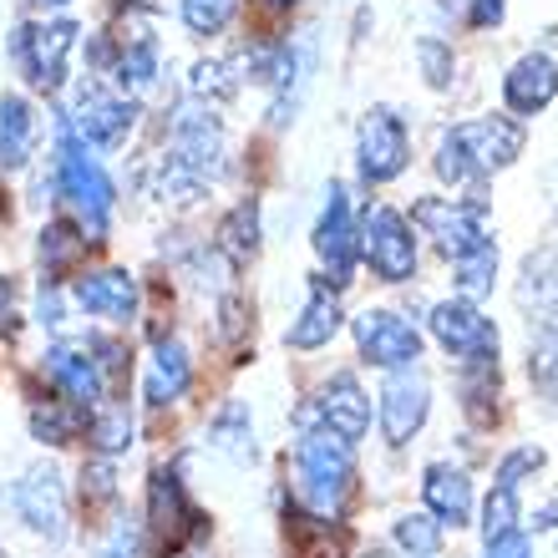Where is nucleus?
Here are the masks:
<instances>
[{
  "instance_id": "423d86ee",
  "label": "nucleus",
  "mask_w": 558,
  "mask_h": 558,
  "mask_svg": "<svg viewBox=\"0 0 558 558\" xmlns=\"http://www.w3.org/2000/svg\"><path fill=\"white\" fill-rule=\"evenodd\" d=\"M0 502H11V513L26 523L36 538L46 544H61L66 538V487H61L57 468H31L21 483H11L0 493Z\"/></svg>"
},
{
  "instance_id": "f257e3e1",
  "label": "nucleus",
  "mask_w": 558,
  "mask_h": 558,
  "mask_svg": "<svg viewBox=\"0 0 558 558\" xmlns=\"http://www.w3.org/2000/svg\"><path fill=\"white\" fill-rule=\"evenodd\" d=\"M518 153H523V128L513 118H472V122H457L452 133L441 137L437 173L452 189H472V183L502 173Z\"/></svg>"
},
{
  "instance_id": "a211bd4d",
  "label": "nucleus",
  "mask_w": 558,
  "mask_h": 558,
  "mask_svg": "<svg viewBox=\"0 0 558 558\" xmlns=\"http://www.w3.org/2000/svg\"><path fill=\"white\" fill-rule=\"evenodd\" d=\"M518 305L529 310L538 336L558 340V244L523 259V284H518Z\"/></svg>"
},
{
  "instance_id": "a19ab883",
  "label": "nucleus",
  "mask_w": 558,
  "mask_h": 558,
  "mask_svg": "<svg viewBox=\"0 0 558 558\" xmlns=\"http://www.w3.org/2000/svg\"><path fill=\"white\" fill-rule=\"evenodd\" d=\"M97 558H143V533H137L133 518H122L118 529H112V538L102 544Z\"/></svg>"
},
{
  "instance_id": "5701e85b",
  "label": "nucleus",
  "mask_w": 558,
  "mask_h": 558,
  "mask_svg": "<svg viewBox=\"0 0 558 558\" xmlns=\"http://www.w3.org/2000/svg\"><path fill=\"white\" fill-rule=\"evenodd\" d=\"M189 386H193V361L189 351L178 345L173 336L158 340V355H153V371H147V407H173V401L189 397Z\"/></svg>"
},
{
  "instance_id": "72a5a7b5",
  "label": "nucleus",
  "mask_w": 558,
  "mask_h": 558,
  "mask_svg": "<svg viewBox=\"0 0 558 558\" xmlns=\"http://www.w3.org/2000/svg\"><path fill=\"white\" fill-rule=\"evenodd\" d=\"M234 11L239 0H183V26L193 36H219V31H229Z\"/></svg>"
},
{
  "instance_id": "4be33fe9",
  "label": "nucleus",
  "mask_w": 558,
  "mask_h": 558,
  "mask_svg": "<svg viewBox=\"0 0 558 558\" xmlns=\"http://www.w3.org/2000/svg\"><path fill=\"white\" fill-rule=\"evenodd\" d=\"M340 330V300L336 290H330V279H315L310 284V305L300 310V320L290 325V345L294 351H320V345H330V336Z\"/></svg>"
},
{
  "instance_id": "1a4fd4ad",
  "label": "nucleus",
  "mask_w": 558,
  "mask_h": 558,
  "mask_svg": "<svg viewBox=\"0 0 558 558\" xmlns=\"http://www.w3.org/2000/svg\"><path fill=\"white\" fill-rule=\"evenodd\" d=\"M147 529H153V548L158 554H178L189 538L204 533V518L193 513V502L173 468H158L153 483H147Z\"/></svg>"
},
{
  "instance_id": "dca6fc26",
  "label": "nucleus",
  "mask_w": 558,
  "mask_h": 558,
  "mask_svg": "<svg viewBox=\"0 0 558 558\" xmlns=\"http://www.w3.org/2000/svg\"><path fill=\"white\" fill-rule=\"evenodd\" d=\"M315 254L325 259L330 269V284H351V269L361 259V234H355V219H351V198L340 183H330L325 193V208H320V223H315Z\"/></svg>"
},
{
  "instance_id": "c756f323",
  "label": "nucleus",
  "mask_w": 558,
  "mask_h": 558,
  "mask_svg": "<svg viewBox=\"0 0 558 558\" xmlns=\"http://www.w3.org/2000/svg\"><path fill=\"white\" fill-rule=\"evenodd\" d=\"M76 432H82V412H66V407H57V401H46V407H31V437L46 441V447H66V441H76Z\"/></svg>"
},
{
  "instance_id": "f704fd0d",
  "label": "nucleus",
  "mask_w": 558,
  "mask_h": 558,
  "mask_svg": "<svg viewBox=\"0 0 558 558\" xmlns=\"http://www.w3.org/2000/svg\"><path fill=\"white\" fill-rule=\"evenodd\" d=\"M508 533H518V487H493V498L483 508V538L498 544Z\"/></svg>"
},
{
  "instance_id": "f03ea898",
  "label": "nucleus",
  "mask_w": 558,
  "mask_h": 558,
  "mask_svg": "<svg viewBox=\"0 0 558 558\" xmlns=\"http://www.w3.org/2000/svg\"><path fill=\"white\" fill-rule=\"evenodd\" d=\"M51 178H57V193L76 208V229L87 234V244H102L107 219H112V204H118V189L107 168L87 153V143L61 122V143H57V162H51Z\"/></svg>"
},
{
  "instance_id": "4468645a",
  "label": "nucleus",
  "mask_w": 558,
  "mask_h": 558,
  "mask_svg": "<svg viewBox=\"0 0 558 558\" xmlns=\"http://www.w3.org/2000/svg\"><path fill=\"white\" fill-rule=\"evenodd\" d=\"M300 422H325V432L340 441H361L371 432V397L361 391V381H355L351 371H340V376H330L325 381V391L310 407H300Z\"/></svg>"
},
{
  "instance_id": "b1692460",
  "label": "nucleus",
  "mask_w": 558,
  "mask_h": 558,
  "mask_svg": "<svg viewBox=\"0 0 558 558\" xmlns=\"http://www.w3.org/2000/svg\"><path fill=\"white\" fill-rule=\"evenodd\" d=\"M36 153V112L26 97H0V168H26Z\"/></svg>"
},
{
  "instance_id": "ddd939ff",
  "label": "nucleus",
  "mask_w": 558,
  "mask_h": 558,
  "mask_svg": "<svg viewBox=\"0 0 558 558\" xmlns=\"http://www.w3.org/2000/svg\"><path fill=\"white\" fill-rule=\"evenodd\" d=\"M355 345H361L371 366L381 371H401L422 361V330L412 320L391 315V310H361L355 315Z\"/></svg>"
},
{
  "instance_id": "bb28decb",
  "label": "nucleus",
  "mask_w": 558,
  "mask_h": 558,
  "mask_svg": "<svg viewBox=\"0 0 558 558\" xmlns=\"http://www.w3.org/2000/svg\"><path fill=\"white\" fill-rule=\"evenodd\" d=\"M219 250L229 254L234 265H244V259L259 254V204H254V198H244V204L219 223Z\"/></svg>"
},
{
  "instance_id": "37998d69",
  "label": "nucleus",
  "mask_w": 558,
  "mask_h": 558,
  "mask_svg": "<svg viewBox=\"0 0 558 558\" xmlns=\"http://www.w3.org/2000/svg\"><path fill=\"white\" fill-rule=\"evenodd\" d=\"M487 558H533V548H529L523 533H508V538H498V544H487Z\"/></svg>"
},
{
  "instance_id": "aec40b11",
  "label": "nucleus",
  "mask_w": 558,
  "mask_h": 558,
  "mask_svg": "<svg viewBox=\"0 0 558 558\" xmlns=\"http://www.w3.org/2000/svg\"><path fill=\"white\" fill-rule=\"evenodd\" d=\"M502 97H508V107H513V112H523V118L544 112V107L558 97V61L544 57V51L518 57L513 72L502 76Z\"/></svg>"
},
{
  "instance_id": "412c9836",
  "label": "nucleus",
  "mask_w": 558,
  "mask_h": 558,
  "mask_svg": "<svg viewBox=\"0 0 558 558\" xmlns=\"http://www.w3.org/2000/svg\"><path fill=\"white\" fill-rule=\"evenodd\" d=\"M422 498H426V513L437 518L441 529H462L472 518V483L462 468H426V483H422Z\"/></svg>"
},
{
  "instance_id": "6ab92c4d",
  "label": "nucleus",
  "mask_w": 558,
  "mask_h": 558,
  "mask_svg": "<svg viewBox=\"0 0 558 558\" xmlns=\"http://www.w3.org/2000/svg\"><path fill=\"white\" fill-rule=\"evenodd\" d=\"M76 305L97 315V320L128 325L137 315V279L128 269H97V275L76 279Z\"/></svg>"
},
{
  "instance_id": "4c0bfd02",
  "label": "nucleus",
  "mask_w": 558,
  "mask_h": 558,
  "mask_svg": "<svg viewBox=\"0 0 558 558\" xmlns=\"http://www.w3.org/2000/svg\"><path fill=\"white\" fill-rule=\"evenodd\" d=\"M416 57H422V72H426V82L432 87H452V46H441L437 36H422L416 41Z\"/></svg>"
},
{
  "instance_id": "9d476101",
  "label": "nucleus",
  "mask_w": 558,
  "mask_h": 558,
  "mask_svg": "<svg viewBox=\"0 0 558 558\" xmlns=\"http://www.w3.org/2000/svg\"><path fill=\"white\" fill-rule=\"evenodd\" d=\"M412 219L426 229V239H437V250L447 254V259H462V254L493 244L477 198H472V204H462V198H422Z\"/></svg>"
},
{
  "instance_id": "c85d7f7f",
  "label": "nucleus",
  "mask_w": 558,
  "mask_h": 558,
  "mask_svg": "<svg viewBox=\"0 0 558 558\" xmlns=\"http://www.w3.org/2000/svg\"><path fill=\"white\" fill-rule=\"evenodd\" d=\"M87 437L97 447V457H122L133 447V416H128V407H102V412L92 416Z\"/></svg>"
},
{
  "instance_id": "79ce46f5",
  "label": "nucleus",
  "mask_w": 558,
  "mask_h": 558,
  "mask_svg": "<svg viewBox=\"0 0 558 558\" xmlns=\"http://www.w3.org/2000/svg\"><path fill=\"white\" fill-rule=\"evenodd\" d=\"M502 11H508V0H472V11H468V21L472 26H498L502 21Z\"/></svg>"
},
{
  "instance_id": "ea45409f",
  "label": "nucleus",
  "mask_w": 558,
  "mask_h": 558,
  "mask_svg": "<svg viewBox=\"0 0 558 558\" xmlns=\"http://www.w3.org/2000/svg\"><path fill=\"white\" fill-rule=\"evenodd\" d=\"M538 468H544V452H538V447H518V452H508L498 462V487H518L529 472H538Z\"/></svg>"
},
{
  "instance_id": "a18cd8bd",
  "label": "nucleus",
  "mask_w": 558,
  "mask_h": 558,
  "mask_svg": "<svg viewBox=\"0 0 558 558\" xmlns=\"http://www.w3.org/2000/svg\"><path fill=\"white\" fill-rule=\"evenodd\" d=\"M11 300H15V284L0 279V320H11Z\"/></svg>"
},
{
  "instance_id": "2f4dec72",
  "label": "nucleus",
  "mask_w": 558,
  "mask_h": 558,
  "mask_svg": "<svg viewBox=\"0 0 558 558\" xmlns=\"http://www.w3.org/2000/svg\"><path fill=\"white\" fill-rule=\"evenodd\" d=\"M452 265H457V284H462V294L477 300V294H487L493 290V279H498V250L483 244V250L462 254V259H452Z\"/></svg>"
},
{
  "instance_id": "0eeeda50",
  "label": "nucleus",
  "mask_w": 558,
  "mask_h": 558,
  "mask_svg": "<svg viewBox=\"0 0 558 558\" xmlns=\"http://www.w3.org/2000/svg\"><path fill=\"white\" fill-rule=\"evenodd\" d=\"M355 234H361V259H366L386 284H401V279L416 275V239L397 208H386V204L366 208V219H361Z\"/></svg>"
},
{
  "instance_id": "c9c22d12",
  "label": "nucleus",
  "mask_w": 558,
  "mask_h": 558,
  "mask_svg": "<svg viewBox=\"0 0 558 558\" xmlns=\"http://www.w3.org/2000/svg\"><path fill=\"white\" fill-rule=\"evenodd\" d=\"M529 376H533V386H538V397L558 412V340L554 336H538V345H533V355H529Z\"/></svg>"
},
{
  "instance_id": "c03bdc74",
  "label": "nucleus",
  "mask_w": 558,
  "mask_h": 558,
  "mask_svg": "<svg viewBox=\"0 0 558 558\" xmlns=\"http://www.w3.org/2000/svg\"><path fill=\"white\" fill-rule=\"evenodd\" d=\"M36 315H41V325H51V330H57V325H61V300H57V290H41V310H36Z\"/></svg>"
},
{
  "instance_id": "20e7f679",
  "label": "nucleus",
  "mask_w": 558,
  "mask_h": 558,
  "mask_svg": "<svg viewBox=\"0 0 558 558\" xmlns=\"http://www.w3.org/2000/svg\"><path fill=\"white\" fill-rule=\"evenodd\" d=\"M76 46V21H21L11 36V61L36 92H57L66 82V61Z\"/></svg>"
},
{
  "instance_id": "a878e982",
  "label": "nucleus",
  "mask_w": 558,
  "mask_h": 558,
  "mask_svg": "<svg viewBox=\"0 0 558 558\" xmlns=\"http://www.w3.org/2000/svg\"><path fill=\"white\" fill-rule=\"evenodd\" d=\"M208 447L219 457H229V462H254V416L244 401H223V412L214 416V426H208Z\"/></svg>"
},
{
  "instance_id": "09e8293b",
  "label": "nucleus",
  "mask_w": 558,
  "mask_h": 558,
  "mask_svg": "<svg viewBox=\"0 0 558 558\" xmlns=\"http://www.w3.org/2000/svg\"><path fill=\"white\" fill-rule=\"evenodd\" d=\"M0 558H5V554H0Z\"/></svg>"
},
{
  "instance_id": "9b49d317",
  "label": "nucleus",
  "mask_w": 558,
  "mask_h": 558,
  "mask_svg": "<svg viewBox=\"0 0 558 558\" xmlns=\"http://www.w3.org/2000/svg\"><path fill=\"white\" fill-rule=\"evenodd\" d=\"M355 162H361L366 183H391V178L407 173L412 143H407V128H401V118L391 107H371L366 112L361 137H355Z\"/></svg>"
},
{
  "instance_id": "49530a36",
  "label": "nucleus",
  "mask_w": 558,
  "mask_h": 558,
  "mask_svg": "<svg viewBox=\"0 0 558 558\" xmlns=\"http://www.w3.org/2000/svg\"><path fill=\"white\" fill-rule=\"evenodd\" d=\"M265 5H294V0H265Z\"/></svg>"
},
{
  "instance_id": "2eb2a0df",
  "label": "nucleus",
  "mask_w": 558,
  "mask_h": 558,
  "mask_svg": "<svg viewBox=\"0 0 558 558\" xmlns=\"http://www.w3.org/2000/svg\"><path fill=\"white\" fill-rule=\"evenodd\" d=\"M41 371L51 376V386L72 401L76 412H97V407H102L107 381H102V366L92 361L87 340H57V345L41 355Z\"/></svg>"
},
{
  "instance_id": "58836bf2",
  "label": "nucleus",
  "mask_w": 558,
  "mask_h": 558,
  "mask_svg": "<svg viewBox=\"0 0 558 558\" xmlns=\"http://www.w3.org/2000/svg\"><path fill=\"white\" fill-rule=\"evenodd\" d=\"M82 498L87 502H107L118 498V477H112V457H97L82 468Z\"/></svg>"
},
{
  "instance_id": "39448f33",
  "label": "nucleus",
  "mask_w": 558,
  "mask_h": 558,
  "mask_svg": "<svg viewBox=\"0 0 558 558\" xmlns=\"http://www.w3.org/2000/svg\"><path fill=\"white\" fill-rule=\"evenodd\" d=\"M137 122V102L122 97V92H107L97 76H87L82 87L72 92V112H66V128H72L82 143L92 147H122Z\"/></svg>"
},
{
  "instance_id": "7ed1b4c3",
  "label": "nucleus",
  "mask_w": 558,
  "mask_h": 558,
  "mask_svg": "<svg viewBox=\"0 0 558 558\" xmlns=\"http://www.w3.org/2000/svg\"><path fill=\"white\" fill-rule=\"evenodd\" d=\"M294 477H300V498L310 502V513L330 518L355 483L351 441L330 437V432H310V437L294 447Z\"/></svg>"
},
{
  "instance_id": "de8ad7c7",
  "label": "nucleus",
  "mask_w": 558,
  "mask_h": 558,
  "mask_svg": "<svg viewBox=\"0 0 558 558\" xmlns=\"http://www.w3.org/2000/svg\"><path fill=\"white\" fill-rule=\"evenodd\" d=\"M46 5H72V0H46Z\"/></svg>"
},
{
  "instance_id": "473e14b6",
  "label": "nucleus",
  "mask_w": 558,
  "mask_h": 558,
  "mask_svg": "<svg viewBox=\"0 0 558 558\" xmlns=\"http://www.w3.org/2000/svg\"><path fill=\"white\" fill-rule=\"evenodd\" d=\"M204 178L193 173V168H183V162L168 153V158L158 162V198H168V204H193V198H204Z\"/></svg>"
},
{
  "instance_id": "6e6552de",
  "label": "nucleus",
  "mask_w": 558,
  "mask_h": 558,
  "mask_svg": "<svg viewBox=\"0 0 558 558\" xmlns=\"http://www.w3.org/2000/svg\"><path fill=\"white\" fill-rule=\"evenodd\" d=\"M432 336L447 355L468 361V366H493L498 361V325L487 320L472 300H441L432 310Z\"/></svg>"
},
{
  "instance_id": "7c9ffc66",
  "label": "nucleus",
  "mask_w": 558,
  "mask_h": 558,
  "mask_svg": "<svg viewBox=\"0 0 558 558\" xmlns=\"http://www.w3.org/2000/svg\"><path fill=\"white\" fill-rule=\"evenodd\" d=\"M82 250H87V234H82L76 223L57 219V223H46V229H41V265L51 269V275L72 265Z\"/></svg>"
},
{
  "instance_id": "cd10ccee",
  "label": "nucleus",
  "mask_w": 558,
  "mask_h": 558,
  "mask_svg": "<svg viewBox=\"0 0 558 558\" xmlns=\"http://www.w3.org/2000/svg\"><path fill=\"white\" fill-rule=\"evenodd\" d=\"M189 92H193V102L198 107H223L239 92V76H234L229 61H198L193 76H189Z\"/></svg>"
},
{
  "instance_id": "f8f14e48",
  "label": "nucleus",
  "mask_w": 558,
  "mask_h": 558,
  "mask_svg": "<svg viewBox=\"0 0 558 558\" xmlns=\"http://www.w3.org/2000/svg\"><path fill=\"white\" fill-rule=\"evenodd\" d=\"M173 158L183 168L214 183V178L229 173V133H223V122L214 118V107H183L173 122Z\"/></svg>"
},
{
  "instance_id": "e433bc0d",
  "label": "nucleus",
  "mask_w": 558,
  "mask_h": 558,
  "mask_svg": "<svg viewBox=\"0 0 558 558\" xmlns=\"http://www.w3.org/2000/svg\"><path fill=\"white\" fill-rule=\"evenodd\" d=\"M397 544L407 548V554H416V558H426V554H437V544H441V523L432 513H407L397 523Z\"/></svg>"
},
{
  "instance_id": "393cba45",
  "label": "nucleus",
  "mask_w": 558,
  "mask_h": 558,
  "mask_svg": "<svg viewBox=\"0 0 558 558\" xmlns=\"http://www.w3.org/2000/svg\"><path fill=\"white\" fill-rule=\"evenodd\" d=\"M162 72V46L147 36V31H133L122 36V51H118V87L122 97H143Z\"/></svg>"
},
{
  "instance_id": "f3484780",
  "label": "nucleus",
  "mask_w": 558,
  "mask_h": 558,
  "mask_svg": "<svg viewBox=\"0 0 558 558\" xmlns=\"http://www.w3.org/2000/svg\"><path fill=\"white\" fill-rule=\"evenodd\" d=\"M426 412H432V386L416 366H401V371H386V386H381V432L391 447H407V441L422 432Z\"/></svg>"
}]
</instances>
